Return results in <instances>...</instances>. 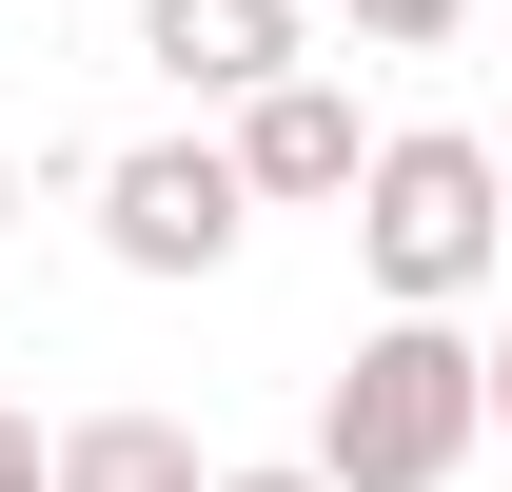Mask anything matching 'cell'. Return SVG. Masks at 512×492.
I'll list each match as a JSON object with an SVG mask.
<instances>
[{
	"instance_id": "obj_1",
	"label": "cell",
	"mask_w": 512,
	"mask_h": 492,
	"mask_svg": "<svg viewBox=\"0 0 512 492\" xmlns=\"http://www.w3.org/2000/svg\"><path fill=\"white\" fill-rule=\"evenodd\" d=\"M473 433H493L473 315H375V335L316 374V453H296V473H316V492H453Z\"/></svg>"
},
{
	"instance_id": "obj_2",
	"label": "cell",
	"mask_w": 512,
	"mask_h": 492,
	"mask_svg": "<svg viewBox=\"0 0 512 492\" xmlns=\"http://www.w3.org/2000/svg\"><path fill=\"white\" fill-rule=\"evenodd\" d=\"M355 276L394 315H473V276H493V138L473 119H414L355 158Z\"/></svg>"
},
{
	"instance_id": "obj_3",
	"label": "cell",
	"mask_w": 512,
	"mask_h": 492,
	"mask_svg": "<svg viewBox=\"0 0 512 492\" xmlns=\"http://www.w3.org/2000/svg\"><path fill=\"white\" fill-rule=\"evenodd\" d=\"M237 158L217 138H138V158H99V237H119V276H217L237 256Z\"/></svg>"
},
{
	"instance_id": "obj_4",
	"label": "cell",
	"mask_w": 512,
	"mask_h": 492,
	"mask_svg": "<svg viewBox=\"0 0 512 492\" xmlns=\"http://www.w3.org/2000/svg\"><path fill=\"white\" fill-rule=\"evenodd\" d=\"M217 158H237V197H355V158H375V138H355V99L296 60V79H256V99H237V138H217Z\"/></svg>"
},
{
	"instance_id": "obj_5",
	"label": "cell",
	"mask_w": 512,
	"mask_h": 492,
	"mask_svg": "<svg viewBox=\"0 0 512 492\" xmlns=\"http://www.w3.org/2000/svg\"><path fill=\"white\" fill-rule=\"evenodd\" d=\"M138 60L178 99H256V79H296V0H138Z\"/></svg>"
},
{
	"instance_id": "obj_6",
	"label": "cell",
	"mask_w": 512,
	"mask_h": 492,
	"mask_svg": "<svg viewBox=\"0 0 512 492\" xmlns=\"http://www.w3.org/2000/svg\"><path fill=\"white\" fill-rule=\"evenodd\" d=\"M217 453H197L178 414H79V433H40V492H197Z\"/></svg>"
},
{
	"instance_id": "obj_7",
	"label": "cell",
	"mask_w": 512,
	"mask_h": 492,
	"mask_svg": "<svg viewBox=\"0 0 512 492\" xmlns=\"http://www.w3.org/2000/svg\"><path fill=\"white\" fill-rule=\"evenodd\" d=\"M335 20H355V40H394V60H434V40L473 20V0H335Z\"/></svg>"
},
{
	"instance_id": "obj_8",
	"label": "cell",
	"mask_w": 512,
	"mask_h": 492,
	"mask_svg": "<svg viewBox=\"0 0 512 492\" xmlns=\"http://www.w3.org/2000/svg\"><path fill=\"white\" fill-rule=\"evenodd\" d=\"M0 492H40V414H20V394H0Z\"/></svg>"
},
{
	"instance_id": "obj_9",
	"label": "cell",
	"mask_w": 512,
	"mask_h": 492,
	"mask_svg": "<svg viewBox=\"0 0 512 492\" xmlns=\"http://www.w3.org/2000/svg\"><path fill=\"white\" fill-rule=\"evenodd\" d=\"M197 492H316V473H296V453H256V473H197Z\"/></svg>"
},
{
	"instance_id": "obj_10",
	"label": "cell",
	"mask_w": 512,
	"mask_h": 492,
	"mask_svg": "<svg viewBox=\"0 0 512 492\" xmlns=\"http://www.w3.org/2000/svg\"><path fill=\"white\" fill-rule=\"evenodd\" d=\"M0 237H20V158H0Z\"/></svg>"
}]
</instances>
